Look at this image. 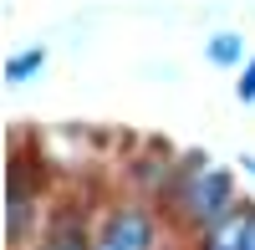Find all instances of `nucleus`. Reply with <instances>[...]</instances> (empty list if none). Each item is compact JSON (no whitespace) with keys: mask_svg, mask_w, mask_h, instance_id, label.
Returning a JSON list of instances; mask_svg holds the SVG:
<instances>
[{"mask_svg":"<svg viewBox=\"0 0 255 250\" xmlns=\"http://www.w3.org/2000/svg\"><path fill=\"white\" fill-rule=\"evenodd\" d=\"M194 215H204V220H215V215H225V204H230V179L220 174V169H209L199 184H194Z\"/></svg>","mask_w":255,"mask_h":250,"instance_id":"nucleus-1","label":"nucleus"},{"mask_svg":"<svg viewBox=\"0 0 255 250\" xmlns=\"http://www.w3.org/2000/svg\"><path fill=\"white\" fill-rule=\"evenodd\" d=\"M102 250H148V220L143 215H118L108 225V240H102Z\"/></svg>","mask_w":255,"mask_h":250,"instance_id":"nucleus-2","label":"nucleus"},{"mask_svg":"<svg viewBox=\"0 0 255 250\" xmlns=\"http://www.w3.org/2000/svg\"><path fill=\"white\" fill-rule=\"evenodd\" d=\"M250 220H255V215H225V220L215 225V235H209L204 250H245V240H250Z\"/></svg>","mask_w":255,"mask_h":250,"instance_id":"nucleus-3","label":"nucleus"},{"mask_svg":"<svg viewBox=\"0 0 255 250\" xmlns=\"http://www.w3.org/2000/svg\"><path fill=\"white\" fill-rule=\"evenodd\" d=\"M41 250H87V235H82V225H72V220H61L56 230L46 235V245Z\"/></svg>","mask_w":255,"mask_h":250,"instance_id":"nucleus-4","label":"nucleus"},{"mask_svg":"<svg viewBox=\"0 0 255 250\" xmlns=\"http://www.w3.org/2000/svg\"><path fill=\"white\" fill-rule=\"evenodd\" d=\"M36 67H41V51H20L10 67H5V77H10V82H20L26 72H36Z\"/></svg>","mask_w":255,"mask_h":250,"instance_id":"nucleus-5","label":"nucleus"},{"mask_svg":"<svg viewBox=\"0 0 255 250\" xmlns=\"http://www.w3.org/2000/svg\"><path fill=\"white\" fill-rule=\"evenodd\" d=\"M209 56H215V61H235V56H240V36H215Z\"/></svg>","mask_w":255,"mask_h":250,"instance_id":"nucleus-6","label":"nucleus"},{"mask_svg":"<svg viewBox=\"0 0 255 250\" xmlns=\"http://www.w3.org/2000/svg\"><path fill=\"white\" fill-rule=\"evenodd\" d=\"M240 97H245V102L255 97V61H250V72H245V82H240Z\"/></svg>","mask_w":255,"mask_h":250,"instance_id":"nucleus-7","label":"nucleus"},{"mask_svg":"<svg viewBox=\"0 0 255 250\" xmlns=\"http://www.w3.org/2000/svg\"><path fill=\"white\" fill-rule=\"evenodd\" d=\"M245 250H255V220H250V240H245Z\"/></svg>","mask_w":255,"mask_h":250,"instance_id":"nucleus-8","label":"nucleus"}]
</instances>
